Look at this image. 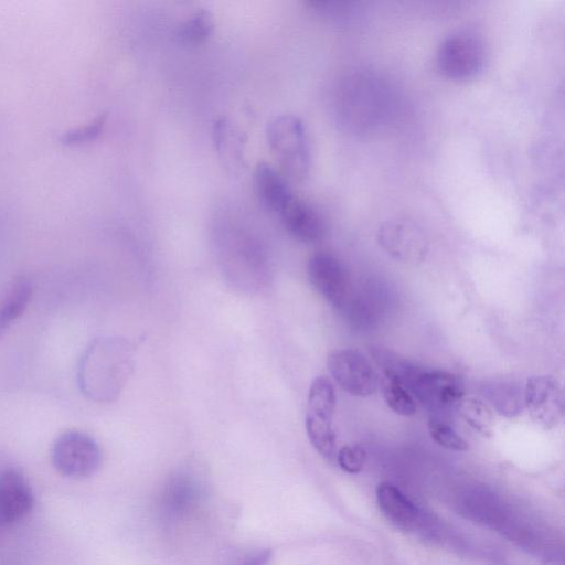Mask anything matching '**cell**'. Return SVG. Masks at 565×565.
Returning a JSON list of instances; mask_svg holds the SVG:
<instances>
[{"label":"cell","instance_id":"obj_2","mask_svg":"<svg viewBox=\"0 0 565 565\" xmlns=\"http://www.w3.org/2000/svg\"><path fill=\"white\" fill-rule=\"evenodd\" d=\"M267 140L281 174L300 182L310 169V147L303 122L296 116L275 117L267 126Z\"/></svg>","mask_w":565,"mask_h":565},{"label":"cell","instance_id":"obj_18","mask_svg":"<svg viewBox=\"0 0 565 565\" xmlns=\"http://www.w3.org/2000/svg\"><path fill=\"white\" fill-rule=\"evenodd\" d=\"M458 415L473 429L482 435H489L494 426V415L491 407L481 398L462 396L456 404Z\"/></svg>","mask_w":565,"mask_h":565},{"label":"cell","instance_id":"obj_5","mask_svg":"<svg viewBox=\"0 0 565 565\" xmlns=\"http://www.w3.org/2000/svg\"><path fill=\"white\" fill-rule=\"evenodd\" d=\"M329 373L338 385L358 397L373 395L379 385V375L369 358L356 349L333 351L327 360Z\"/></svg>","mask_w":565,"mask_h":565},{"label":"cell","instance_id":"obj_10","mask_svg":"<svg viewBox=\"0 0 565 565\" xmlns=\"http://www.w3.org/2000/svg\"><path fill=\"white\" fill-rule=\"evenodd\" d=\"M34 505V493L25 477L15 469L0 471V527L23 519Z\"/></svg>","mask_w":565,"mask_h":565},{"label":"cell","instance_id":"obj_6","mask_svg":"<svg viewBox=\"0 0 565 565\" xmlns=\"http://www.w3.org/2000/svg\"><path fill=\"white\" fill-rule=\"evenodd\" d=\"M381 247L398 262L416 265L428 252V238L422 227L407 217H392L377 230Z\"/></svg>","mask_w":565,"mask_h":565},{"label":"cell","instance_id":"obj_8","mask_svg":"<svg viewBox=\"0 0 565 565\" xmlns=\"http://www.w3.org/2000/svg\"><path fill=\"white\" fill-rule=\"evenodd\" d=\"M418 402L429 411H444L456 405L463 396L461 380L449 372L422 370L408 387Z\"/></svg>","mask_w":565,"mask_h":565},{"label":"cell","instance_id":"obj_7","mask_svg":"<svg viewBox=\"0 0 565 565\" xmlns=\"http://www.w3.org/2000/svg\"><path fill=\"white\" fill-rule=\"evenodd\" d=\"M524 406L533 422L544 429L556 427L564 417V394L561 384L550 375H536L526 381Z\"/></svg>","mask_w":565,"mask_h":565},{"label":"cell","instance_id":"obj_13","mask_svg":"<svg viewBox=\"0 0 565 565\" xmlns=\"http://www.w3.org/2000/svg\"><path fill=\"white\" fill-rule=\"evenodd\" d=\"M254 182L260 200L274 212L281 213L296 198L285 177L266 162L257 164Z\"/></svg>","mask_w":565,"mask_h":565},{"label":"cell","instance_id":"obj_24","mask_svg":"<svg viewBox=\"0 0 565 565\" xmlns=\"http://www.w3.org/2000/svg\"><path fill=\"white\" fill-rule=\"evenodd\" d=\"M105 124V117L100 116L99 118L95 119L90 125L75 131L72 134H68L66 136V141L70 143L73 142H84L88 140L95 139L102 131Z\"/></svg>","mask_w":565,"mask_h":565},{"label":"cell","instance_id":"obj_19","mask_svg":"<svg viewBox=\"0 0 565 565\" xmlns=\"http://www.w3.org/2000/svg\"><path fill=\"white\" fill-rule=\"evenodd\" d=\"M306 431L313 448L327 460L337 457V436L332 420L306 415Z\"/></svg>","mask_w":565,"mask_h":565},{"label":"cell","instance_id":"obj_21","mask_svg":"<svg viewBox=\"0 0 565 565\" xmlns=\"http://www.w3.org/2000/svg\"><path fill=\"white\" fill-rule=\"evenodd\" d=\"M214 20L210 11L201 9L191 14L178 31L179 40L189 45L203 43L213 32Z\"/></svg>","mask_w":565,"mask_h":565},{"label":"cell","instance_id":"obj_15","mask_svg":"<svg viewBox=\"0 0 565 565\" xmlns=\"http://www.w3.org/2000/svg\"><path fill=\"white\" fill-rule=\"evenodd\" d=\"M482 395L493 409L507 417L519 415L524 407L522 388L511 382L486 384L482 388Z\"/></svg>","mask_w":565,"mask_h":565},{"label":"cell","instance_id":"obj_12","mask_svg":"<svg viewBox=\"0 0 565 565\" xmlns=\"http://www.w3.org/2000/svg\"><path fill=\"white\" fill-rule=\"evenodd\" d=\"M279 215L286 230L300 242L316 243L324 236L326 224L321 215L297 196Z\"/></svg>","mask_w":565,"mask_h":565},{"label":"cell","instance_id":"obj_17","mask_svg":"<svg viewBox=\"0 0 565 565\" xmlns=\"http://www.w3.org/2000/svg\"><path fill=\"white\" fill-rule=\"evenodd\" d=\"M337 395L332 382L326 376L316 377L310 384L307 398V414L332 420Z\"/></svg>","mask_w":565,"mask_h":565},{"label":"cell","instance_id":"obj_3","mask_svg":"<svg viewBox=\"0 0 565 565\" xmlns=\"http://www.w3.org/2000/svg\"><path fill=\"white\" fill-rule=\"evenodd\" d=\"M484 63V44L477 35L469 32L451 33L444 38L437 47V67L450 79L472 78L483 68Z\"/></svg>","mask_w":565,"mask_h":565},{"label":"cell","instance_id":"obj_14","mask_svg":"<svg viewBox=\"0 0 565 565\" xmlns=\"http://www.w3.org/2000/svg\"><path fill=\"white\" fill-rule=\"evenodd\" d=\"M376 82H371L369 78H358V81H352L348 85V89L343 94V107L345 116L351 120L353 117V121L360 122L361 117L362 121L374 119L373 111L379 107V100H382V93L377 89Z\"/></svg>","mask_w":565,"mask_h":565},{"label":"cell","instance_id":"obj_4","mask_svg":"<svg viewBox=\"0 0 565 565\" xmlns=\"http://www.w3.org/2000/svg\"><path fill=\"white\" fill-rule=\"evenodd\" d=\"M51 459L53 467L70 478H87L94 475L102 462V451L89 435L70 430L54 441Z\"/></svg>","mask_w":565,"mask_h":565},{"label":"cell","instance_id":"obj_1","mask_svg":"<svg viewBox=\"0 0 565 565\" xmlns=\"http://www.w3.org/2000/svg\"><path fill=\"white\" fill-rule=\"evenodd\" d=\"M132 369V350L120 338H98L82 356L78 384L96 402H110L120 394Z\"/></svg>","mask_w":565,"mask_h":565},{"label":"cell","instance_id":"obj_22","mask_svg":"<svg viewBox=\"0 0 565 565\" xmlns=\"http://www.w3.org/2000/svg\"><path fill=\"white\" fill-rule=\"evenodd\" d=\"M430 437L441 447L454 451H466L469 448L467 441L445 420L431 417L428 420Z\"/></svg>","mask_w":565,"mask_h":565},{"label":"cell","instance_id":"obj_25","mask_svg":"<svg viewBox=\"0 0 565 565\" xmlns=\"http://www.w3.org/2000/svg\"><path fill=\"white\" fill-rule=\"evenodd\" d=\"M270 558V551L264 550L248 558L243 565H266Z\"/></svg>","mask_w":565,"mask_h":565},{"label":"cell","instance_id":"obj_9","mask_svg":"<svg viewBox=\"0 0 565 565\" xmlns=\"http://www.w3.org/2000/svg\"><path fill=\"white\" fill-rule=\"evenodd\" d=\"M308 277L313 288L331 306L344 308L349 277L344 265L335 255L326 250L315 253L308 262Z\"/></svg>","mask_w":565,"mask_h":565},{"label":"cell","instance_id":"obj_23","mask_svg":"<svg viewBox=\"0 0 565 565\" xmlns=\"http://www.w3.org/2000/svg\"><path fill=\"white\" fill-rule=\"evenodd\" d=\"M365 459V450L358 445H347L341 447L335 457L340 468L349 473L360 472L364 467Z\"/></svg>","mask_w":565,"mask_h":565},{"label":"cell","instance_id":"obj_16","mask_svg":"<svg viewBox=\"0 0 565 565\" xmlns=\"http://www.w3.org/2000/svg\"><path fill=\"white\" fill-rule=\"evenodd\" d=\"M32 297L26 278L17 279L0 297V337L23 313Z\"/></svg>","mask_w":565,"mask_h":565},{"label":"cell","instance_id":"obj_11","mask_svg":"<svg viewBox=\"0 0 565 565\" xmlns=\"http://www.w3.org/2000/svg\"><path fill=\"white\" fill-rule=\"evenodd\" d=\"M376 502L385 519L396 529L409 531L417 526V507L394 484L381 482L375 490Z\"/></svg>","mask_w":565,"mask_h":565},{"label":"cell","instance_id":"obj_20","mask_svg":"<svg viewBox=\"0 0 565 565\" xmlns=\"http://www.w3.org/2000/svg\"><path fill=\"white\" fill-rule=\"evenodd\" d=\"M386 405L396 414L412 416L416 412V403L408 388L399 381L383 375L380 381Z\"/></svg>","mask_w":565,"mask_h":565}]
</instances>
